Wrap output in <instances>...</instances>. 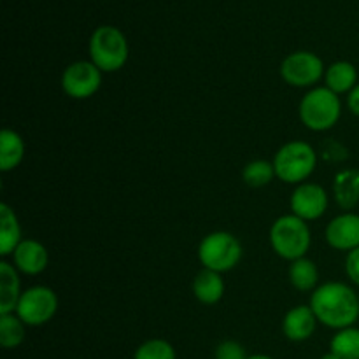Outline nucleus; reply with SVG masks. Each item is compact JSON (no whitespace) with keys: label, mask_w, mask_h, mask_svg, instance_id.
I'll use <instances>...</instances> for the list:
<instances>
[{"label":"nucleus","mask_w":359,"mask_h":359,"mask_svg":"<svg viewBox=\"0 0 359 359\" xmlns=\"http://www.w3.org/2000/svg\"><path fill=\"white\" fill-rule=\"evenodd\" d=\"M214 359H248V354L242 344L235 340H224L214 351Z\"/></svg>","instance_id":"393cba45"},{"label":"nucleus","mask_w":359,"mask_h":359,"mask_svg":"<svg viewBox=\"0 0 359 359\" xmlns=\"http://www.w3.org/2000/svg\"><path fill=\"white\" fill-rule=\"evenodd\" d=\"M325 83L337 95H349L358 84V70L351 62H335L326 69Z\"/></svg>","instance_id":"6ab92c4d"},{"label":"nucleus","mask_w":359,"mask_h":359,"mask_svg":"<svg viewBox=\"0 0 359 359\" xmlns=\"http://www.w3.org/2000/svg\"><path fill=\"white\" fill-rule=\"evenodd\" d=\"M48 249L35 238H23L13 252V265L25 276H39L48 269Z\"/></svg>","instance_id":"f8f14e48"},{"label":"nucleus","mask_w":359,"mask_h":359,"mask_svg":"<svg viewBox=\"0 0 359 359\" xmlns=\"http://www.w3.org/2000/svg\"><path fill=\"white\" fill-rule=\"evenodd\" d=\"M25 325L16 314H0V346L4 349H16L25 340Z\"/></svg>","instance_id":"4be33fe9"},{"label":"nucleus","mask_w":359,"mask_h":359,"mask_svg":"<svg viewBox=\"0 0 359 359\" xmlns=\"http://www.w3.org/2000/svg\"><path fill=\"white\" fill-rule=\"evenodd\" d=\"M276 175V168H273L272 161L266 160H255L249 161L242 170V179L249 188H263V186L270 184Z\"/></svg>","instance_id":"5701e85b"},{"label":"nucleus","mask_w":359,"mask_h":359,"mask_svg":"<svg viewBox=\"0 0 359 359\" xmlns=\"http://www.w3.org/2000/svg\"><path fill=\"white\" fill-rule=\"evenodd\" d=\"M318 323L311 305H298L284 316L283 333L291 342H305L314 335Z\"/></svg>","instance_id":"ddd939ff"},{"label":"nucleus","mask_w":359,"mask_h":359,"mask_svg":"<svg viewBox=\"0 0 359 359\" xmlns=\"http://www.w3.org/2000/svg\"><path fill=\"white\" fill-rule=\"evenodd\" d=\"M330 351L340 359H359V328L339 330L330 342Z\"/></svg>","instance_id":"412c9836"},{"label":"nucleus","mask_w":359,"mask_h":359,"mask_svg":"<svg viewBox=\"0 0 359 359\" xmlns=\"http://www.w3.org/2000/svg\"><path fill=\"white\" fill-rule=\"evenodd\" d=\"M58 311V297L48 286H32L21 293L14 314L27 326H42Z\"/></svg>","instance_id":"0eeeda50"},{"label":"nucleus","mask_w":359,"mask_h":359,"mask_svg":"<svg viewBox=\"0 0 359 359\" xmlns=\"http://www.w3.org/2000/svg\"><path fill=\"white\" fill-rule=\"evenodd\" d=\"M193 294L203 305L219 304L224 297V280L221 273L203 269L193 280Z\"/></svg>","instance_id":"dca6fc26"},{"label":"nucleus","mask_w":359,"mask_h":359,"mask_svg":"<svg viewBox=\"0 0 359 359\" xmlns=\"http://www.w3.org/2000/svg\"><path fill=\"white\" fill-rule=\"evenodd\" d=\"M319 359H340V358H339V356H337V354H335V353H332V351H330V353L323 354V356H321V358H319Z\"/></svg>","instance_id":"cd10ccee"},{"label":"nucleus","mask_w":359,"mask_h":359,"mask_svg":"<svg viewBox=\"0 0 359 359\" xmlns=\"http://www.w3.org/2000/svg\"><path fill=\"white\" fill-rule=\"evenodd\" d=\"M290 283L294 290L302 291V293H311L318 287L319 283V269L312 259L300 258L297 262H291L290 270Z\"/></svg>","instance_id":"aec40b11"},{"label":"nucleus","mask_w":359,"mask_h":359,"mask_svg":"<svg viewBox=\"0 0 359 359\" xmlns=\"http://www.w3.org/2000/svg\"><path fill=\"white\" fill-rule=\"evenodd\" d=\"M333 196L344 212H351L359 203V170L344 168L335 175L333 181Z\"/></svg>","instance_id":"2eb2a0df"},{"label":"nucleus","mask_w":359,"mask_h":359,"mask_svg":"<svg viewBox=\"0 0 359 359\" xmlns=\"http://www.w3.org/2000/svg\"><path fill=\"white\" fill-rule=\"evenodd\" d=\"M298 114L305 128L312 132H328L342 116V102L339 95L326 86H316L304 95Z\"/></svg>","instance_id":"7ed1b4c3"},{"label":"nucleus","mask_w":359,"mask_h":359,"mask_svg":"<svg viewBox=\"0 0 359 359\" xmlns=\"http://www.w3.org/2000/svg\"><path fill=\"white\" fill-rule=\"evenodd\" d=\"M21 238V226L18 221L16 212L11 209L9 203H0V255L13 256L14 249L20 245Z\"/></svg>","instance_id":"f3484780"},{"label":"nucleus","mask_w":359,"mask_h":359,"mask_svg":"<svg viewBox=\"0 0 359 359\" xmlns=\"http://www.w3.org/2000/svg\"><path fill=\"white\" fill-rule=\"evenodd\" d=\"M102 86V70L93 62H74L63 70L62 88L67 97L86 100Z\"/></svg>","instance_id":"1a4fd4ad"},{"label":"nucleus","mask_w":359,"mask_h":359,"mask_svg":"<svg viewBox=\"0 0 359 359\" xmlns=\"http://www.w3.org/2000/svg\"><path fill=\"white\" fill-rule=\"evenodd\" d=\"M346 273L351 283L359 286V248L347 252L346 256Z\"/></svg>","instance_id":"a878e982"},{"label":"nucleus","mask_w":359,"mask_h":359,"mask_svg":"<svg viewBox=\"0 0 359 359\" xmlns=\"http://www.w3.org/2000/svg\"><path fill=\"white\" fill-rule=\"evenodd\" d=\"M325 72L323 60L311 51L291 53L280 63V77L294 88L316 86L325 77Z\"/></svg>","instance_id":"6e6552de"},{"label":"nucleus","mask_w":359,"mask_h":359,"mask_svg":"<svg viewBox=\"0 0 359 359\" xmlns=\"http://www.w3.org/2000/svg\"><path fill=\"white\" fill-rule=\"evenodd\" d=\"M270 244L273 252L287 262L305 258L312 244V231L309 223L294 214L277 217L270 228Z\"/></svg>","instance_id":"f03ea898"},{"label":"nucleus","mask_w":359,"mask_h":359,"mask_svg":"<svg viewBox=\"0 0 359 359\" xmlns=\"http://www.w3.org/2000/svg\"><path fill=\"white\" fill-rule=\"evenodd\" d=\"M25 158V142L18 132L4 128L0 132V170L4 174L14 170Z\"/></svg>","instance_id":"a211bd4d"},{"label":"nucleus","mask_w":359,"mask_h":359,"mask_svg":"<svg viewBox=\"0 0 359 359\" xmlns=\"http://www.w3.org/2000/svg\"><path fill=\"white\" fill-rule=\"evenodd\" d=\"M242 258V245L235 235L228 231H212L205 235L198 245V259L203 269L224 273L233 270Z\"/></svg>","instance_id":"423d86ee"},{"label":"nucleus","mask_w":359,"mask_h":359,"mask_svg":"<svg viewBox=\"0 0 359 359\" xmlns=\"http://www.w3.org/2000/svg\"><path fill=\"white\" fill-rule=\"evenodd\" d=\"M311 309L318 321L326 328L344 330L356 325L359 319V297L344 283H325L311 294Z\"/></svg>","instance_id":"f257e3e1"},{"label":"nucleus","mask_w":359,"mask_h":359,"mask_svg":"<svg viewBox=\"0 0 359 359\" xmlns=\"http://www.w3.org/2000/svg\"><path fill=\"white\" fill-rule=\"evenodd\" d=\"M326 242L337 251L351 252L359 248V214L342 212L333 217L325 230Z\"/></svg>","instance_id":"9b49d317"},{"label":"nucleus","mask_w":359,"mask_h":359,"mask_svg":"<svg viewBox=\"0 0 359 359\" xmlns=\"http://www.w3.org/2000/svg\"><path fill=\"white\" fill-rule=\"evenodd\" d=\"M347 107L354 116L359 118V83L354 86V90L347 95Z\"/></svg>","instance_id":"bb28decb"},{"label":"nucleus","mask_w":359,"mask_h":359,"mask_svg":"<svg viewBox=\"0 0 359 359\" xmlns=\"http://www.w3.org/2000/svg\"><path fill=\"white\" fill-rule=\"evenodd\" d=\"M272 163L280 181L298 186L314 174L318 167V153L309 142L291 140L277 151Z\"/></svg>","instance_id":"20e7f679"},{"label":"nucleus","mask_w":359,"mask_h":359,"mask_svg":"<svg viewBox=\"0 0 359 359\" xmlns=\"http://www.w3.org/2000/svg\"><path fill=\"white\" fill-rule=\"evenodd\" d=\"M248 359H273V358L266 356V354H252V356H248Z\"/></svg>","instance_id":"c85d7f7f"},{"label":"nucleus","mask_w":359,"mask_h":359,"mask_svg":"<svg viewBox=\"0 0 359 359\" xmlns=\"http://www.w3.org/2000/svg\"><path fill=\"white\" fill-rule=\"evenodd\" d=\"M328 193L321 184H316V182L298 184L290 198L291 214L307 223L323 217V214L328 209Z\"/></svg>","instance_id":"9d476101"},{"label":"nucleus","mask_w":359,"mask_h":359,"mask_svg":"<svg viewBox=\"0 0 359 359\" xmlns=\"http://www.w3.org/2000/svg\"><path fill=\"white\" fill-rule=\"evenodd\" d=\"M128 42L116 27H98L90 39L91 62L102 72H118L128 62Z\"/></svg>","instance_id":"39448f33"},{"label":"nucleus","mask_w":359,"mask_h":359,"mask_svg":"<svg viewBox=\"0 0 359 359\" xmlns=\"http://www.w3.org/2000/svg\"><path fill=\"white\" fill-rule=\"evenodd\" d=\"M21 293L23 291H21L18 269L13 263L2 259L0 262V314L16 312Z\"/></svg>","instance_id":"4468645a"},{"label":"nucleus","mask_w":359,"mask_h":359,"mask_svg":"<svg viewBox=\"0 0 359 359\" xmlns=\"http://www.w3.org/2000/svg\"><path fill=\"white\" fill-rule=\"evenodd\" d=\"M175 349L170 342L163 339L146 340L137 347L133 359H175Z\"/></svg>","instance_id":"b1692460"}]
</instances>
